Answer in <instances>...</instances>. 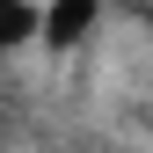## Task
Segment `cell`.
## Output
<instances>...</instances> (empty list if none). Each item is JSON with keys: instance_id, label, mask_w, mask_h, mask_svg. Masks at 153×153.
Returning a JSON list of instances; mask_svg holds the SVG:
<instances>
[{"instance_id": "7a4b0ae2", "label": "cell", "mask_w": 153, "mask_h": 153, "mask_svg": "<svg viewBox=\"0 0 153 153\" xmlns=\"http://www.w3.org/2000/svg\"><path fill=\"white\" fill-rule=\"evenodd\" d=\"M0 29H7V44H29V29H36L29 0H0Z\"/></svg>"}, {"instance_id": "6da1fadb", "label": "cell", "mask_w": 153, "mask_h": 153, "mask_svg": "<svg viewBox=\"0 0 153 153\" xmlns=\"http://www.w3.org/2000/svg\"><path fill=\"white\" fill-rule=\"evenodd\" d=\"M95 15H102V0H51L44 7V44H80V36L95 29Z\"/></svg>"}]
</instances>
